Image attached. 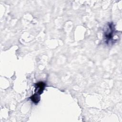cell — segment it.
<instances>
[{"mask_svg": "<svg viewBox=\"0 0 122 122\" xmlns=\"http://www.w3.org/2000/svg\"><path fill=\"white\" fill-rule=\"evenodd\" d=\"M118 33L112 22L107 23L103 30V36L105 42L107 45H112L116 42L118 39Z\"/></svg>", "mask_w": 122, "mask_h": 122, "instance_id": "6da1fadb", "label": "cell"}, {"mask_svg": "<svg viewBox=\"0 0 122 122\" xmlns=\"http://www.w3.org/2000/svg\"><path fill=\"white\" fill-rule=\"evenodd\" d=\"M46 86L45 83L43 81H40L35 84V93L41 95L43 92Z\"/></svg>", "mask_w": 122, "mask_h": 122, "instance_id": "7a4b0ae2", "label": "cell"}, {"mask_svg": "<svg viewBox=\"0 0 122 122\" xmlns=\"http://www.w3.org/2000/svg\"><path fill=\"white\" fill-rule=\"evenodd\" d=\"M30 99L33 103L37 104L40 101V95L34 93L30 97Z\"/></svg>", "mask_w": 122, "mask_h": 122, "instance_id": "3957f363", "label": "cell"}]
</instances>
